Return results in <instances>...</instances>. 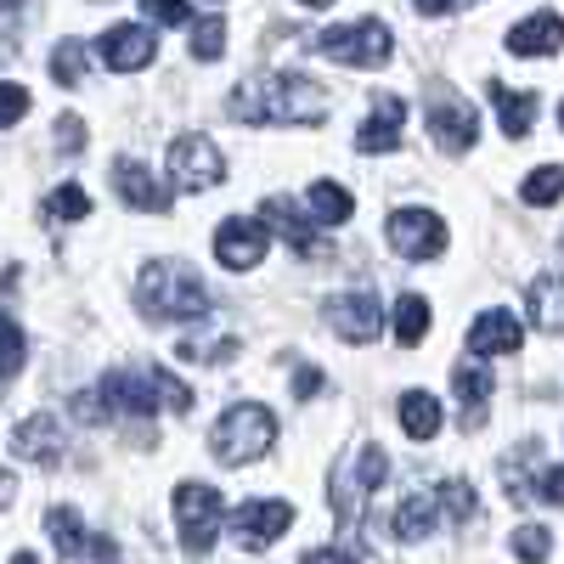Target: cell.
<instances>
[{"label": "cell", "mask_w": 564, "mask_h": 564, "mask_svg": "<svg viewBox=\"0 0 564 564\" xmlns=\"http://www.w3.org/2000/svg\"><path fill=\"white\" fill-rule=\"evenodd\" d=\"M327 90L305 74H289V68H265V74H249L243 85H231V119L243 124H305L316 130L327 119Z\"/></svg>", "instance_id": "obj_1"}, {"label": "cell", "mask_w": 564, "mask_h": 564, "mask_svg": "<svg viewBox=\"0 0 564 564\" xmlns=\"http://www.w3.org/2000/svg\"><path fill=\"white\" fill-rule=\"evenodd\" d=\"M90 401H97V417H153L159 401L170 412H193V390L170 367H113L90 390Z\"/></svg>", "instance_id": "obj_2"}, {"label": "cell", "mask_w": 564, "mask_h": 564, "mask_svg": "<svg viewBox=\"0 0 564 564\" xmlns=\"http://www.w3.org/2000/svg\"><path fill=\"white\" fill-rule=\"evenodd\" d=\"M135 305H141L148 322H204L215 300H209L204 276L193 265L153 260L148 271H141V282H135Z\"/></svg>", "instance_id": "obj_3"}, {"label": "cell", "mask_w": 564, "mask_h": 564, "mask_svg": "<svg viewBox=\"0 0 564 564\" xmlns=\"http://www.w3.org/2000/svg\"><path fill=\"white\" fill-rule=\"evenodd\" d=\"M441 520H452V525L475 520V486H468V480H446V486H435V491H412V497L395 508V536H401V542H423Z\"/></svg>", "instance_id": "obj_4"}, {"label": "cell", "mask_w": 564, "mask_h": 564, "mask_svg": "<svg viewBox=\"0 0 564 564\" xmlns=\"http://www.w3.org/2000/svg\"><path fill=\"white\" fill-rule=\"evenodd\" d=\"M209 446H215L220 463H254V457H265L276 446V417L265 406H254V401L226 406L220 423H215V435H209Z\"/></svg>", "instance_id": "obj_5"}, {"label": "cell", "mask_w": 564, "mask_h": 564, "mask_svg": "<svg viewBox=\"0 0 564 564\" xmlns=\"http://www.w3.org/2000/svg\"><path fill=\"white\" fill-rule=\"evenodd\" d=\"M316 52L334 57L345 68H384L395 57V40L379 18H361V23H339V29H322L316 34Z\"/></svg>", "instance_id": "obj_6"}, {"label": "cell", "mask_w": 564, "mask_h": 564, "mask_svg": "<svg viewBox=\"0 0 564 564\" xmlns=\"http://www.w3.org/2000/svg\"><path fill=\"white\" fill-rule=\"evenodd\" d=\"M220 520H226V508H220V491L215 486L186 480L175 491V525H181V547L186 553H209L215 536H220Z\"/></svg>", "instance_id": "obj_7"}, {"label": "cell", "mask_w": 564, "mask_h": 564, "mask_svg": "<svg viewBox=\"0 0 564 564\" xmlns=\"http://www.w3.org/2000/svg\"><path fill=\"white\" fill-rule=\"evenodd\" d=\"M170 175L186 193H209V186L226 181V159L209 135H175L170 141Z\"/></svg>", "instance_id": "obj_8"}, {"label": "cell", "mask_w": 564, "mask_h": 564, "mask_svg": "<svg viewBox=\"0 0 564 564\" xmlns=\"http://www.w3.org/2000/svg\"><path fill=\"white\" fill-rule=\"evenodd\" d=\"M384 231H390V249L401 260H435V254H446V220L435 209H395Z\"/></svg>", "instance_id": "obj_9"}, {"label": "cell", "mask_w": 564, "mask_h": 564, "mask_svg": "<svg viewBox=\"0 0 564 564\" xmlns=\"http://www.w3.org/2000/svg\"><path fill=\"white\" fill-rule=\"evenodd\" d=\"M289 525H294V508L276 502V497H249V502H238V513H231V531H238V542H243L249 553L271 547Z\"/></svg>", "instance_id": "obj_10"}, {"label": "cell", "mask_w": 564, "mask_h": 564, "mask_svg": "<svg viewBox=\"0 0 564 564\" xmlns=\"http://www.w3.org/2000/svg\"><path fill=\"white\" fill-rule=\"evenodd\" d=\"M327 327H334L345 345H372L379 327H384V305L372 300L367 289L361 294H334L327 300Z\"/></svg>", "instance_id": "obj_11"}, {"label": "cell", "mask_w": 564, "mask_h": 564, "mask_svg": "<svg viewBox=\"0 0 564 564\" xmlns=\"http://www.w3.org/2000/svg\"><path fill=\"white\" fill-rule=\"evenodd\" d=\"M384 475H390V457H384V446H361V452H356V480L345 475V463L334 468V508H339V520H345V525L356 520L361 497H367L372 486H384Z\"/></svg>", "instance_id": "obj_12"}, {"label": "cell", "mask_w": 564, "mask_h": 564, "mask_svg": "<svg viewBox=\"0 0 564 564\" xmlns=\"http://www.w3.org/2000/svg\"><path fill=\"white\" fill-rule=\"evenodd\" d=\"M265 243H271V231H265L260 220H238V215H231V220L215 231V260H220L226 271H254V265L265 260Z\"/></svg>", "instance_id": "obj_13"}, {"label": "cell", "mask_w": 564, "mask_h": 564, "mask_svg": "<svg viewBox=\"0 0 564 564\" xmlns=\"http://www.w3.org/2000/svg\"><path fill=\"white\" fill-rule=\"evenodd\" d=\"M430 135L441 141L446 153H468L480 135V113L468 108L463 97H430Z\"/></svg>", "instance_id": "obj_14"}, {"label": "cell", "mask_w": 564, "mask_h": 564, "mask_svg": "<svg viewBox=\"0 0 564 564\" xmlns=\"http://www.w3.org/2000/svg\"><path fill=\"white\" fill-rule=\"evenodd\" d=\"M265 231H276L282 243H289L294 254H305V260H322L327 254V238L316 231V220H305L300 209H294V198H265Z\"/></svg>", "instance_id": "obj_15"}, {"label": "cell", "mask_w": 564, "mask_h": 564, "mask_svg": "<svg viewBox=\"0 0 564 564\" xmlns=\"http://www.w3.org/2000/svg\"><path fill=\"white\" fill-rule=\"evenodd\" d=\"M102 63L113 68V74H135V68H148L153 63V29H141V23H113L108 34H102Z\"/></svg>", "instance_id": "obj_16"}, {"label": "cell", "mask_w": 564, "mask_h": 564, "mask_svg": "<svg viewBox=\"0 0 564 564\" xmlns=\"http://www.w3.org/2000/svg\"><path fill=\"white\" fill-rule=\"evenodd\" d=\"M113 186H119V198L130 209H148V215H164L170 209V186H159L153 170L141 164V159H119L113 164Z\"/></svg>", "instance_id": "obj_17"}, {"label": "cell", "mask_w": 564, "mask_h": 564, "mask_svg": "<svg viewBox=\"0 0 564 564\" xmlns=\"http://www.w3.org/2000/svg\"><path fill=\"white\" fill-rule=\"evenodd\" d=\"M401 124H406V102L401 97H379V102H372V113L361 119V130H356V148L361 153L401 148Z\"/></svg>", "instance_id": "obj_18"}, {"label": "cell", "mask_w": 564, "mask_h": 564, "mask_svg": "<svg viewBox=\"0 0 564 564\" xmlns=\"http://www.w3.org/2000/svg\"><path fill=\"white\" fill-rule=\"evenodd\" d=\"M12 452L29 457V463H57L63 457V423H57V412L23 417L18 430H12Z\"/></svg>", "instance_id": "obj_19"}, {"label": "cell", "mask_w": 564, "mask_h": 564, "mask_svg": "<svg viewBox=\"0 0 564 564\" xmlns=\"http://www.w3.org/2000/svg\"><path fill=\"white\" fill-rule=\"evenodd\" d=\"M564 40V18L558 12H531L525 23L508 29V52L513 57H553Z\"/></svg>", "instance_id": "obj_20"}, {"label": "cell", "mask_w": 564, "mask_h": 564, "mask_svg": "<svg viewBox=\"0 0 564 564\" xmlns=\"http://www.w3.org/2000/svg\"><path fill=\"white\" fill-rule=\"evenodd\" d=\"M520 345H525V327H520V316H508V311H486L475 327H468V350L475 356H508Z\"/></svg>", "instance_id": "obj_21"}, {"label": "cell", "mask_w": 564, "mask_h": 564, "mask_svg": "<svg viewBox=\"0 0 564 564\" xmlns=\"http://www.w3.org/2000/svg\"><path fill=\"white\" fill-rule=\"evenodd\" d=\"M452 390H457V401L468 406V430H480V417H486V401H491V390H497L491 367H480V361H463V367L452 372Z\"/></svg>", "instance_id": "obj_22"}, {"label": "cell", "mask_w": 564, "mask_h": 564, "mask_svg": "<svg viewBox=\"0 0 564 564\" xmlns=\"http://www.w3.org/2000/svg\"><path fill=\"white\" fill-rule=\"evenodd\" d=\"M491 102H497V119H502V135H531L536 124V97L531 90H513V85H491Z\"/></svg>", "instance_id": "obj_23"}, {"label": "cell", "mask_w": 564, "mask_h": 564, "mask_svg": "<svg viewBox=\"0 0 564 564\" xmlns=\"http://www.w3.org/2000/svg\"><path fill=\"white\" fill-rule=\"evenodd\" d=\"M525 300H531V322L542 334H564V276H536Z\"/></svg>", "instance_id": "obj_24"}, {"label": "cell", "mask_w": 564, "mask_h": 564, "mask_svg": "<svg viewBox=\"0 0 564 564\" xmlns=\"http://www.w3.org/2000/svg\"><path fill=\"white\" fill-rule=\"evenodd\" d=\"M401 430L412 441H435L441 435V401L430 390H406L401 395Z\"/></svg>", "instance_id": "obj_25"}, {"label": "cell", "mask_w": 564, "mask_h": 564, "mask_svg": "<svg viewBox=\"0 0 564 564\" xmlns=\"http://www.w3.org/2000/svg\"><path fill=\"white\" fill-rule=\"evenodd\" d=\"M311 215H316V226H345L356 215V198L345 193L339 181H316L311 186Z\"/></svg>", "instance_id": "obj_26"}, {"label": "cell", "mask_w": 564, "mask_h": 564, "mask_svg": "<svg viewBox=\"0 0 564 564\" xmlns=\"http://www.w3.org/2000/svg\"><path fill=\"white\" fill-rule=\"evenodd\" d=\"M45 531H52V542H57L63 558H85V553H90V536H85V525H79L74 508H52V513H45Z\"/></svg>", "instance_id": "obj_27"}, {"label": "cell", "mask_w": 564, "mask_h": 564, "mask_svg": "<svg viewBox=\"0 0 564 564\" xmlns=\"http://www.w3.org/2000/svg\"><path fill=\"white\" fill-rule=\"evenodd\" d=\"M186 45H193L198 63H215L226 52V12H198L193 18V34H186Z\"/></svg>", "instance_id": "obj_28"}, {"label": "cell", "mask_w": 564, "mask_h": 564, "mask_svg": "<svg viewBox=\"0 0 564 564\" xmlns=\"http://www.w3.org/2000/svg\"><path fill=\"white\" fill-rule=\"evenodd\" d=\"M423 334H430V300H423V294H401L395 300V339L412 350Z\"/></svg>", "instance_id": "obj_29"}, {"label": "cell", "mask_w": 564, "mask_h": 564, "mask_svg": "<svg viewBox=\"0 0 564 564\" xmlns=\"http://www.w3.org/2000/svg\"><path fill=\"white\" fill-rule=\"evenodd\" d=\"M520 198H525V204H536V209L558 204V198H564V170H558V164L531 170V175H525V186H520Z\"/></svg>", "instance_id": "obj_30"}, {"label": "cell", "mask_w": 564, "mask_h": 564, "mask_svg": "<svg viewBox=\"0 0 564 564\" xmlns=\"http://www.w3.org/2000/svg\"><path fill=\"white\" fill-rule=\"evenodd\" d=\"M23 356H29V345H23V327L0 311V379H18L23 372Z\"/></svg>", "instance_id": "obj_31"}, {"label": "cell", "mask_w": 564, "mask_h": 564, "mask_svg": "<svg viewBox=\"0 0 564 564\" xmlns=\"http://www.w3.org/2000/svg\"><path fill=\"white\" fill-rule=\"evenodd\" d=\"M52 79L68 85V90L85 79V45H79V40H63L57 52H52Z\"/></svg>", "instance_id": "obj_32"}, {"label": "cell", "mask_w": 564, "mask_h": 564, "mask_svg": "<svg viewBox=\"0 0 564 564\" xmlns=\"http://www.w3.org/2000/svg\"><path fill=\"white\" fill-rule=\"evenodd\" d=\"M45 215H57V220H85V215H90V193L68 181V186H57V193L45 198Z\"/></svg>", "instance_id": "obj_33"}, {"label": "cell", "mask_w": 564, "mask_h": 564, "mask_svg": "<svg viewBox=\"0 0 564 564\" xmlns=\"http://www.w3.org/2000/svg\"><path fill=\"white\" fill-rule=\"evenodd\" d=\"M513 553H520L525 564H547V553H553V536H547L542 525H520V531H513Z\"/></svg>", "instance_id": "obj_34"}, {"label": "cell", "mask_w": 564, "mask_h": 564, "mask_svg": "<svg viewBox=\"0 0 564 564\" xmlns=\"http://www.w3.org/2000/svg\"><path fill=\"white\" fill-rule=\"evenodd\" d=\"M23 113H29V90L23 85H0V130L18 124Z\"/></svg>", "instance_id": "obj_35"}, {"label": "cell", "mask_w": 564, "mask_h": 564, "mask_svg": "<svg viewBox=\"0 0 564 564\" xmlns=\"http://www.w3.org/2000/svg\"><path fill=\"white\" fill-rule=\"evenodd\" d=\"M141 12H148L153 23H186V29H193V7H175V0H141Z\"/></svg>", "instance_id": "obj_36"}, {"label": "cell", "mask_w": 564, "mask_h": 564, "mask_svg": "<svg viewBox=\"0 0 564 564\" xmlns=\"http://www.w3.org/2000/svg\"><path fill=\"white\" fill-rule=\"evenodd\" d=\"M57 135H63V153H79V148H85V119H79V113H63Z\"/></svg>", "instance_id": "obj_37"}, {"label": "cell", "mask_w": 564, "mask_h": 564, "mask_svg": "<svg viewBox=\"0 0 564 564\" xmlns=\"http://www.w3.org/2000/svg\"><path fill=\"white\" fill-rule=\"evenodd\" d=\"M536 497H542V502H558V508H564V463H558V468H547V475L536 480Z\"/></svg>", "instance_id": "obj_38"}, {"label": "cell", "mask_w": 564, "mask_h": 564, "mask_svg": "<svg viewBox=\"0 0 564 564\" xmlns=\"http://www.w3.org/2000/svg\"><path fill=\"white\" fill-rule=\"evenodd\" d=\"M316 390H322V372H316V367H300V372H294V401H311Z\"/></svg>", "instance_id": "obj_39"}, {"label": "cell", "mask_w": 564, "mask_h": 564, "mask_svg": "<svg viewBox=\"0 0 564 564\" xmlns=\"http://www.w3.org/2000/svg\"><path fill=\"white\" fill-rule=\"evenodd\" d=\"M300 564H361L356 553H345V547H316V553H305Z\"/></svg>", "instance_id": "obj_40"}, {"label": "cell", "mask_w": 564, "mask_h": 564, "mask_svg": "<svg viewBox=\"0 0 564 564\" xmlns=\"http://www.w3.org/2000/svg\"><path fill=\"white\" fill-rule=\"evenodd\" d=\"M18 497V480H12V468H0V508H7Z\"/></svg>", "instance_id": "obj_41"}, {"label": "cell", "mask_w": 564, "mask_h": 564, "mask_svg": "<svg viewBox=\"0 0 564 564\" xmlns=\"http://www.w3.org/2000/svg\"><path fill=\"white\" fill-rule=\"evenodd\" d=\"M12 564H40V558L34 553H12Z\"/></svg>", "instance_id": "obj_42"}, {"label": "cell", "mask_w": 564, "mask_h": 564, "mask_svg": "<svg viewBox=\"0 0 564 564\" xmlns=\"http://www.w3.org/2000/svg\"><path fill=\"white\" fill-rule=\"evenodd\" d=\"M558 124H564V102H558Z\"/></svg>", "instance_id": "obj_43"}]
</instances>
